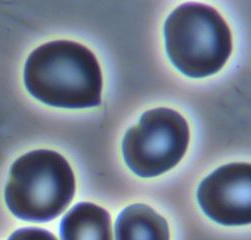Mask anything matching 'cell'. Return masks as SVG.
Here are the masks:
<instances>
[{
  "label": "cell",
  "mask_w": 251,
  "mask_h": 240,
  "mask_svg": "<svg viewBox=\"0 0 251 240\" xmlns=\"http://www.w3.org/2000/svg\"><path fill=\"white\" fill-rule=\"evenodd\" d=\"M60 235L62 240H112L110 215L93 203H78L62 218Z\"/></svg>",
  "instance_id": "cell-6"
},
{
  "label": "cell",
  "mask_w": 251,
  "mask_h": 240,
  "mask_svg": "<svg viewBox=\"0 0 251 240\" xmlns=\"http://www.w3.org/2000/svg\"><path fill=\"white\" fill-rule=\"evenodd\" d=\"M116 240H169L166 220L151 207L133 204L125 208L115 223Z\"/></svg>",
  "instance_id": "cell-7"
},
{
  "label": "cell",
  "mask_w": 251,
  "mask_h": 240,
  "mask_svg": "<svg viewBox=\"0 0 251 240\" xmlns=\"http://www.w3.org/2000/svg\"><path fill=\"white\" fill-rule=\"evenodd\" d=\"M24 83L39 101L61 108H88L101 102L102 74L87 47L68 40L45 43L28 56Z\"/></svg>",
  "instance_id": "cell-1"
},
{
  "label": "cell",
  "mask_w": 251,
  "mask_h": 240,
  "mask_svg": "<svg viewBox=\"0 0 251 240\" xmlns=\"http://www.w3.org/2000/svg\"><path fill=\"white\" fill-rule=\"evenodd\" d=\"M251 166L224 165L207 176L197 192L198 202L212 220L223 225H247L251 221Z\"/></svg>",
  "instance_id": "cell-5"
},
{
  "label": "cell",
  "mask_w": 251,
  "mask_h": 240,
  "mask_svg": "<svg viewBox=\"0 0 251 240\" xmlns=\"http://www.w3.org/2000/svg\"><path fill=\"white\" fill-rule=\"evenodd\" d=\"M189 142L186 120L175 110L156 108L145 112L123 139L127 166L141 177L158 176L184 156Z\"/></svg>",
  "instance_id": "cell-4"
},
{
  "label": "cell",
  "mask_w": 251,
  "mask_h": 240,
  "mask_svg": "<svg viewBox=\"0 0 251 240\" xmlns=\"http://www.w3.org/2000/svg\"><path fill=\"white\" fill-rule=\"evenodd\" d=\"M8 240H57V238L45 229L28 227L14 231Z\"/></svg>",
  "instance_id": "cell-8"
},
{
  "label": "cell",
  "mask_w": 251,
  "mask_h": 240,
  "mask_svg": "<svg viewBox=\"0 0 251 240\" xmlns=\"http://www.w3.org/2000/svg\"><path fill=\"white\" fill-rule=\"evenodd\" d=\"M75 193L67 160L52 150H34L11 166L5 202L13 215L30 222H47L60 215Z\"/></svg>",
  "instance_id": "cell-2"
},
{
  "label": "cell",
  "mask_w": 251,
  "mask_h": 240,
  "mask_svg": "<svg viewBox=\"0 0 251 240\" xmlns=\"http://www.w3.org/2000/svg\"><path fill=\"white\" fill-rule=\"evenodd\" d=\"M166 51L179 71L192 78L218 72L232 51L231 32L211 6L187 2L175 8L164 25Z\"/></svg>",
  "instance_id": "cell-3"
}]
</instances>
